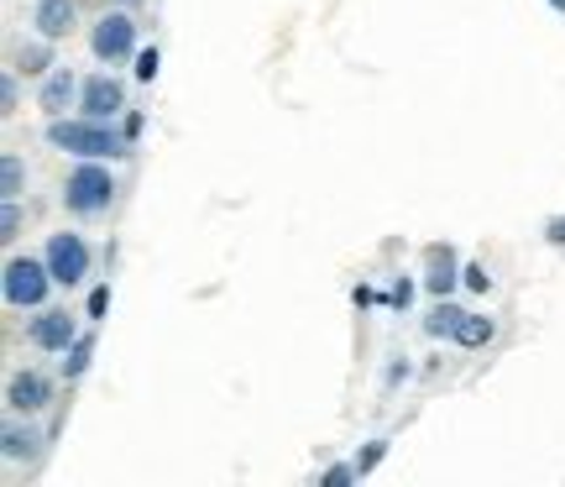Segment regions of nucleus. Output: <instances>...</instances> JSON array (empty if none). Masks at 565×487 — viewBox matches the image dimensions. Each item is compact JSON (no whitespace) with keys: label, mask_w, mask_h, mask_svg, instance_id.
Returning a JSON list of instances; mask_svg holds the SVG:
<instances>
[{"label":"nucleus","mask_w":565,"mask_h":487,"mask_svg":"<svg viewBox=\"0 0 565 487\" xmlns=\"http://www.w3.org/2000/svg\"><path fill=\"white\" fill-rule=\"evenodd\" d=\"M21 221H26V215H21V200H6V204H0V242H6V246H17Z\"/></svg>","instance_id":"nucleus-20"},{"label":"nucleus","mask_w":565,"mask_h":487,"mask_svg":"<svg viewBox=\"0 0 565 487\" xmlns=\"http://www.w3.org/2000/svg\"><path fill=\"white\" fill-rule=\"evenodd\" d=\"M79 89H84V80L74 68H53V74L38 84V110L47 121H58V116H68V105H79Z\"/></svg>","instance_id":"nucleus-10"},{"label":"nucleus","mask_w":565,"mask_h":487,"mask_svg":"<svg viewBox=\"0 0 565 487\" xmlns=\"http://www.w3.org/2000/svg\"><path fill=\"white\" fill-rule=\"evenodd\" d=\"M387 462V441L377 435V441H366L362 451H356V477H372V472Z\"/></svg>","instance_id":"nucleus-19"},{"label":"nucleus","mask_w":565,"mask_h":487,"mask_svg":"<svg viewBox=\"0 0 565 487\" xmlns=\"http://www.w3.org/2000/svg\"><path fill=\"white\" fill-rule=\"evenodd\" d=\"M74 341H79V320H74V315H68L63 305L32 309V320H26V346H32V351L63 357V351H68Z\"/></svg>","instance_id":"nucleus-6"},{"label":"nucleus","mask_w":565,"mask_h":487,"mask_svg":"<svg viewBox=\"0 0 565 487\" xmlns=\"http://www.w3.org/2000/svg\"><path fill=\"white\" fill-rule=\"evenodd\" d=\"M131 63H137V80L141 84H152V80H158V47H141V53H137V59H131Z\"/></svg>","instance_id":"nucleus-23"},{"label":"nucleus","mask_w":565,"mask_h":487,"mask_svg":"<svg viewBox=\"0 0 565 487\" xmlns=\"http://www.w3.org/2000/svg\"><path fill=\"white\" fill-rule=\"evenodd\" d=\"M408 299H414V278H398V284H393V294H387V305L408 309Z\"/></svg>","instance_id":"nucleus-24"},{"label":"nucleus","mask_w":565,"mask_h":487,"mask_svg":"<svg viewBox=\"0 0 565 487\" xmlns=\"http://www.w3.org/2000/svg\"><path fill=\"white\" fill-rule=\"evenodd\" d=\"M550 6H555V11H565V0H550Z\"/></svg>","instance_id":"nucleus-29"},{"label":"nucleus","mask_w":565,"mask_h":487,"mask_svg":"<svg viewBox=\"0 0 565 487\" xmlns=\"http://www.w3.org/2000/svg\"><path fill=\"white\" fill-rule=\"evenodd\" d=\"M404 378H408V357H393V367H387V388L404 383Z\"/></svg>","instance_id":"nucleus-27"},{"label":"nucleus","mask_w":565,"mask_h":487,"mask_svg":"<svg viewBox=\"0 0 565 487\" xmlns=\"http://www.w3.org/2000/svg\"><path fill=\"white\" fill-rule=\"evenodd\" d=\"M137 38H141L137 11H126V6H110V11H100V17H95V27H89V53L116 68V63H131V59L141 53Z\"/></svg>","instance_id":"nucleus-3"},{"label":"nucleus","mask_w":565,"mask_h":487,"mask_svg":"<svg viewBox=\"0 0 565 487\" xmlns=\"http://www.w3.org/2000/svg\"><path fill=\"white\" fill-rule=\"evenodd\" d=\"M74 110L89 116V121H121L126 116V84L116 80V74H89Z\"/></svg>","instance_id":"nucleus-7"},{"label":"nucleus","mask_w":565,"mask_h":487,"mask_svg":"<svg viewBox=\"0 0 565 487\" xmlns=\"http://www.w3.org/2000/svg\"><path fill=\"white\" fill-rule=\"evenodd\" d=\"M42 257L53 267V284L58 288H79L89 278V267H95V252H89V242L79 231H53L47 246H42Z\"/></svg>","instance_id":"nucleus-5"},{"label":"nucleus","mask_w":565,"mask_h":487,"mask_svg":"<svg viewBox=\"0 0 565 487\" xmlns=\"http://www.w3.org/2000/svg\"><path fill=\"white\" fill-rule=\"evenodd\" d=\"M26 194V162L17 152H6L0 158V200H21Z\"/></svg>","instance_id":"nucleus-17"},{"label":"nucleus","mask_w":565,"mask_h":487,"mask_svg":"<svg viewBox=\"0 0 565 487\" xmlns=\"http://www.w3.org/2000/svg\"><path fill=\"white\" fill-rule=\"evenodd\" d=\"M116 173L105 168V158H79L68 168V179H63V210L74 215V221H100L110 215V204H116Z\"/></svg>","instance_id":"nucleus-2"},{"label":"nucleus","mask_w":565,"mask_h":487,"mask_svg":"<svg viewBox=\"0 0 565 487\" xmlns=\"http://www.w3.org/2000/svg\"><path fill=\"white\" fill-rule=\"evenodd\" d=\"M105 309H110V288H95V294H89V320H100V315H105Z\"/></svg>","instance_id":"nucleus-25"},{"label":"nucleus","mask_w":565,"mask_h":487,"mask_svg":"<svg viewBox=\"0 0 565 487\" xmlns=\"http://www.w3.org/2000/svg\"><path fill=\"white\" fill-rule=\"evenodd\" d=\"M17 110H21V74L17 68H6V74H0V116L11 121Z\"/></svg>","instance_id":"nucleus-18"},{"label":"nucleus","mask_w":565,"mask_h":487,"mask_svg":"<svg viewBox=\"0 0 565 487\" xmlns=\"http://www.w3.org/2000/svg\"><path fill=\"white\" fill-rule=\"evenodd\" d=\"M47 147H58V152H74V158H131V137H126V126L116 121H89V116H58V121H47Z\"/></svg>","instance_id":"nucleus-1"},{"label":"nucleus","mask_w":565,"mask_h":487,"mask_svg":"<svg viewBox=\"0 0 565 487\" xmlns=\"http://www.w3.org/2000/svg\"><path fill=\"white\" fill-rule=\"evenodd\" d=\"M461 288H471V294H487V288H492V273H487V263H466L461 267Z\"/></svg>","instance_id":"nucleus-22"},{"label":"nucleus","mask_w":565,"mask_h":487,"mask_svg":"<svg viewBox=\"0 0 565 487\" xmlns=\"http://www.w3.org/2000/svg\"><path fill=\"white\" fill-rule=\"evenodd\" d=\"M461 252H456V246L450 242H429L424 246V294H429V299H450V294H456V288H461Z\"/></svg>","instance_id":"nucleus-8"},{"label":"nucleus","mask_w":565,"mask_h":487,"mask_svg":"<svg viewBox=\"0 0 565 487\" xmlns=\"http://www.w3.org/2000/svg\"><path fill=\"white\" fill-rule=\"evenodd\" d=\"M47 404H53V378L47 372H38V367L11 372V383H6V409L11 414H42Z\"/></svg>","instance_id":"nucleus-9"},{"label":"nucleus","mask_w":565,"mask_h":487,"mask_svg":"<svg viewBox=\"0 0 565 487\" xmlns=\"http://www.w3.org/2000/svg\"><path fill=\"white\" fill-rule=\"evenodd\" d=\"M492 336H498V320H492V315H477V309H466L450 341L461 346V351H482V346H492Z\"/></svg>","instance_id":"nucleus-14"},{"label":"nucleus","mask_w":565,"mask_h":487,"mask_svg":"<svg viewBox=\"0 0 565 487\" xmlns=\"http://www.w3.org/2000/svg\"><path fill=\"white\" fill-rule=\"evenodd\" d=\"M461 315H466V309L456 305V299H435V305H429V315H424V336H429V341H445V336H456Z\"/></svg>","instance_id":"nucleus-16"},{"label":"nucleus","mask_w":565,"mask_h":487,"mask_svg":"<svg viewBox=\"0 0 565 487\" xmlns=\"http://www.w3.org/2000/svg\"><path fill=\"white\" fill-rule=\"evenodd\" d=\"M545 242L550 246H565V215H550V221H545Z\"/></svg>","instance_id":"nucleus-26"},{"label":"nucleus","mask_w":565,"mask_h":487,"mask_svg":"<svg viewBox=\"0 0 565 487\" xmlns=\"http://www.w3.org/2000/svg\"><path fill=\"white\" fill-rule=\"evenodd\" d=\"M32 420H38V414H11V420H6V430H0V456H6V462H38V451L47 435H42Z\"/></svg>","instance_id":"nucleus-11"},{"label":"nucleus","mask_w":565,"mask_h":487,"mask_svg":"<svg viewBox=\"0 0 565 487\" xmlns=\"http://www.w3.org/2000/svg\"><path fill=\"white\" fill-rule=\"evenodd\" d=\"M351 483H362V477H356V462H341V467L315 472V487H351Z\"/></svg>","instance_id":"nucleus-21"},{"label":"nucleus","mask_w":565,"mask_h":487,"mask_svg":"<svg viewBox=\"0 0 565 487\" xmlns=\"http://www.w3.org/2000/svg\"><path fill=\"white\" fill-rule=\"evenodd\" d=\"M11 68L17 74H26V80H47L58 63H53V42L38 38V42H21L17 53H11Z\"/></svg>","instance_id":"nucleus-13"},{"label":"nucleus","mask_w":565,"mask_h":487,"mask_svg":"<svg viewBox=\"0 0 565 487\" xmlns=\"http://www.w3.org/2000/svg\"><path fill=\"white\" fill-rule=\"evenodd\" d=\"M32 27H38V38L63 42L79 27V6L74 0H32Z\"/></svg>","instance_id":"nucleus-12"},{"label":"nucleus","mask_w":565,"mask_h":487,"mask_svg":"<svg viewBox=\"0 0 565 487\" xmlns=\"http://www.w3.org/2000/svg\"><path fill=\"white\" fill-rule=\"evenodd\" d=\"M95 346H100V336H95V330H79V341L63 351V383H79L84 372H89V362H95Z\"/></svg>","instance_id":"nucleus-15"},{"label":"nucleus","mask_w":565,"mask_h":487,"mask_svg":"<svg viewBox=\"0 0 565 487\" xmlns=\"http://www.w3.org/2000/svg\"><path fill=\"white\" fill-rule=\"evenodd\" d=\"M110 6H126V11H141L147 0H110Z\"/></svg>","instance_id":"nucleus-28"},{"label":"nucleus","mask_w":565,"mask_h":487,"mask_svg":"<svg viewBox=\"0 0 565 487\" xmlns=\"http://www.w3.org/2000/svg\"><path fill=\"white\" fill-rule=\"evenodd\" d=\"M0 288H6V305L11 309H42L47 294H53V267L47 257H6V273H0Z\"/></svg>","instance_id":"nucleus-4"}]
</instances>
